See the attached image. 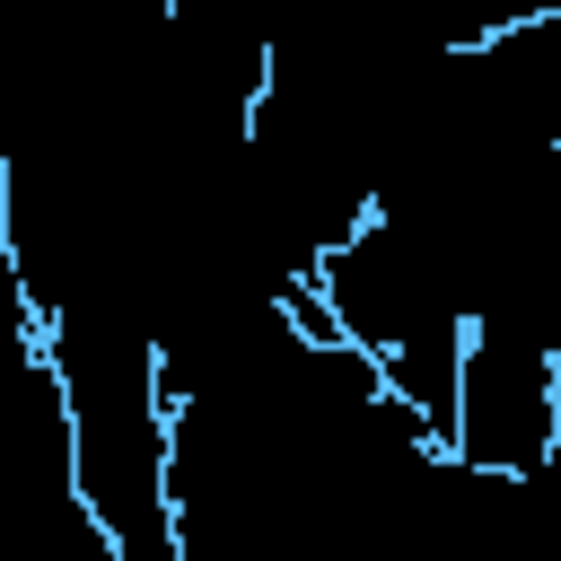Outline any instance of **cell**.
I'll list each match as a JSON object with an SVG mask.
<instances>
[{
    "instance_id": "6da1fadb",
    "label": "cell",
    "mask_w": 561,
    "mask_h": 561,
    "mask_svg": "<svg viewBox=\"0 0 561 561\" xmlns=\"http://www.w3.org/2000/svg\"><path fill=\"white\" fill-rule=\"evenodd\" d=\"M438 456L508 491H543L561 473V333L543 324V298H491L465 316L456 412Z\"/></svg>"
}]
</instances>
